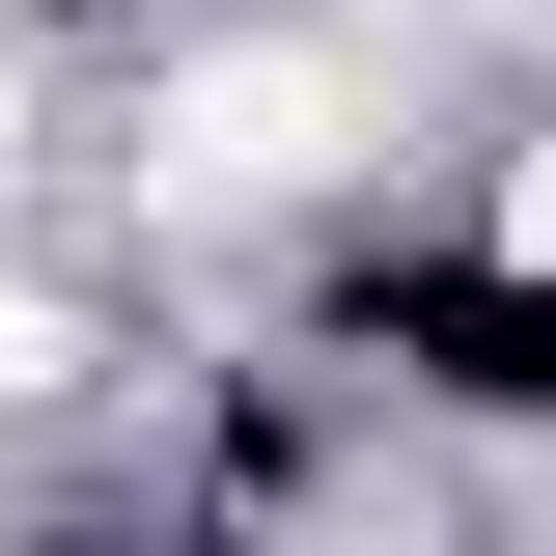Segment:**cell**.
I'll return each mask as SVG.
<instances>
[{"label":"cell","instance_id":"1","mask_svg":"<svg viewBox=\"0 0 556 556\" xmlns=\"http://www.w3.org/2000/svg\"><path fill=\"white\" fill-rule=\"evenodd\" d=\"M167 139H195L223 195H306V167H334V84H306V56H223V84H195Z\"/></svg>","mask_w":556,"mask_h":556}]
</instances>
